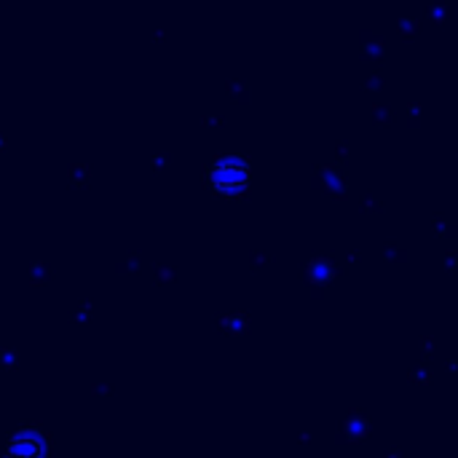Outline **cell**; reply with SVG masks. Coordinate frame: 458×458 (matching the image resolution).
<instances>
[{
	"instance_id": "6da1fadb",
	"label": "cell",
	"mask_w": 458,
	"mask_h": 458,
	"mask_svg": "<svg viewBox=\"0 0 458 458\" xmlns=\"http://www.w3.org/2000/svg\"><path fill=\"white\" fill-rule=\"evenodd\" d=\"M212 180H215V185L220 188V190H228V193H234L236 188L244 185V180H247V169L236 164V161H225L220 164L215 174H212Z\"/></svg>"
}]
</instances>
